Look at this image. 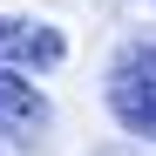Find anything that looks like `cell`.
I'll use <instances>...</instances> for the list:
<instances>
[{
	"mask_svg": "<svg viewBox=\"0 0 156 156\" xmlns=\"http://www.w3.org/2000/svg\"><path fill=\"white\" fill-rule=\"evenodd\" d=\"M102 95H109V115L129 129V136L156 143V41H129V48H115Z\"/></svg>",
	"mask_w": 156,
	"mask_h": 156,
	"instance_id": "obj_1",
	"label": "cell"
},
{
	"mask_svg": "<svg viewBox=\"0 0 156 156\" xmlns=\"http://www.w3.org/2000/svg\"><path fill=\"white\" fill-rule=\"evenodd\" d=\"M48 129H55V102L34 88V75L0 68V136H7L14 149H34Z\"/></svg>",
	"mask_w": 156,
	"mask_h": 156,
	"instance_id": "obj_2",
	"label": "cell"
},
{
	"mask_svg": "<svg viewBox=\"0 0 156 156\" xmlns=\"http://www.w3.org/2000/svg\"><path fill=\"white\" fill-rule=\"evenodd\" d=\"M68 61V34L55 20H27V14H7L0 20V68H27V75H48Z\"/></svg>",
	"mask_w": 156,
	"mask_h": 156,
	"instance_id": "obj_3",
	"label": "cell"
}]
</instances>
